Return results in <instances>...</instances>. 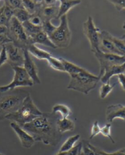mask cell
Instances as JSON below:
<instances>
[{
  "mask_svg": "<svg viewBox=\"0 0 125 155\" xmlns=\"http://www.w3.org/2000/svg\"><path fill=\"white\" fill-rule=\"evenodd\" d=\"M52 113L55 114L59 113L62 116V118H68L71 114V110L69 107L62 104H57L53 106Z\"/></svg>",
  "mask_w": 125,
  "mask_h": 155,
  "instance_id": "603a6c76",
  "label": "cell"
},
{
  "mask_svg": "<svg viewBox=\"0 0 125 155\" xmlns=\"http://www.w3.org/2000/svg\"><path fill=\"white\" fill-rule=\"evenodd\" d=\"M55 155H67V152H58Z\"/></svg>",
  "mask_w": 125,
  "mask_h": 155,
  "instance_id": "ee69618b",
  "label": "cell"
},
{
  "mask_svg": "<svg viewBox=\"0 0 125 155\" xmlns=\"http://www.w3.org/2000/svg\"><path fill=\"white\" fill-rule=\"evenodd\" d=\"M39 15L42 18L43 21L45 20H52L53 18H57L59 12V6L55 5H44L42 2V6L40 10Z\"/></svg>",
  "mask_w": 125,
  "mask_h": 155,
  "instance_id": "e0dca14e",
  "label": "cell"
},
{
  "mask_svg": "<svg viewBox=\"0 0 125 155\" xmlns=\"http://www.w3.org/2000/svg\"><path fill=\"white\" fill-rule=\"evenodd\" d=\"M87 145L90 147L92 150L94 151L95 155H109L108 153L101 150V148H98L96 146L92 145L87 141Z\"/></svg>",
  "mask_w": 125,
  "mask_h": 155,
  "instance_id": "74e56055",
  "label": "cell"
},
{
  "mask_svg": "<svg viewBox=\"0 0 125 155\" xmlns=\"http://www.w3.org/2000/svg\"><path fill=\"white\" fill-rule=\"evenodd\" d=\"M8 28L4 26L1 25L0 26V35H8Z\"/></svg>",
  "mask_w": 125,
  "mask_h": 155,
  "instance_id": "b9f144b4",
  "label": "cell"
},
{
  "mask_svg": "<svg viewBox=\"0 0 125 155\" xmlns=\"http://www.w3.org/2000/svg\"><path fill=\"white\" fill-rule=\"evenodd\" d=\"M111 3L113 4L115 7L119 10L125 9V0L123 1H110Z\"/></svg>",
  "mask_w": 125,
  "mask_h": 155,
  "instance_id": "f35d334b",
  "label": "cell"
},
{
  "mask_svg": "<svg viewBox=\"0 0 125 155\" xmlns=\"http://www.w3.org/2000/svg\"><path fill=\"white\" fill-rule=\"evenodd\" d=\"M32 15H33L30 14L24 8H23L21 9L15 10L14 17L22 24L26 21H28L31 18Z\"/></svg>",
  "mask_w": 125,
  "mask_h": 155,
  "instance_id": "d4e9b609",
  "label": "cell"
},
{
  "mask_svg": "<svg viewBox=\"0 0 125 155\" xmlns=\"http://www.w3.org/2000/svg\"><path fill=\"white\" fill-rule=\"evenodd\" d=\"M10 42H12V41L8 37V36L0 35V47L2 46L3 45H5L7 43H10Z\"/></svg>",
  "mask_w": 125,
  "mask_h": 155,
  "instance_id": "60d3db41",
  "label": "cell"
},
{
  "mask_svg": "<svg viewBox=\"0 0 125 155\" xmlns=\"http://www.w3.org/2000/svg\"><path fill=\"white\" fill-rule=\"evenodd\" d=\"M8 54V63L12 67H23L24 56L23 49L15 46L12 42L5 44Z\"/></svg>",
  "mask_w": 125,
  "mask_h": 155,
  "instance_id": "30bf717a",
  "label": "cell"
},
{
  "mask_svg": "<svg viewBox=\"0 0 125 155\" xmlns=\"http://www.w3.org/2000/svg\"><path fill=\"white\" fill-rule=\"evenodd\" d=\"M2 49L0 51V68L5 64L8 63V54L5 45L1 46Z\"/></svg>",
  "mask_w": 125,
  "mask_h": 155,
  "instance_id": "4dcf8cb0",
  "label": "cell"
},
{
  "mask_svg": "<svg viewBox=\"0 0 125 155\" xmlns=\"http://www.w3.org/2000/svg\"><path fill=\"white\" fill-rule=\"evenodd\" d=\"M42 112L34 102L30 94L24 98L21 107L14 113L5 117V119L14 122L21 127L38 117L41 116Z\"/></svg>",
  "mask_w": 125,
  "mask_h": 155,
  "instance_id": "7a4b0ae2",
  "label": "cell"
},
{
  "mask_svg": "<svg viewBox=\"0 0 125 155\" xmlns=\"http://www.w3.org/2000/svg\"><path fill=\"white\" fill-rule=\"evenodd\" d=\"M60 23L50 38L57 48H66L69 46L72 33L69 28L67 15H64L59 18Z\"/></svg>",
  "mask_w": 125,
  "mask_h": 155,
  "instance_id": "5b68a950",
  "label": "cell"
},
{
  "mask_svg": "<svg viewBox=\"0 0 125 155\" xmlns=\"http://www.w3.org/2000/svg\"><path fill=\"white\" fill-rule=\"evenodd\" d=\"M24 27V31L28 37H31L38 34V32L43 31L42 26H36L32 24L31 23L28 21H26L22 24Z\"/></svg>",
  "mask_w": 125,
  "mask_h": 155,
  "instance_id": "cb8c5ba5",
  "label": "cell"
},
{
  "mask_svg": "<svg viewBox=\"0 0 125 155\" xmlns=\"http://www.w3.org/2000/svg\"><path fill=\"white\" fill-rule=\"evenodd\" d=\"M80 134H77L70 136L63 142L59 148V152H68L73 147L77 141L80 140Z\"/></svg>",
  "mask_w": 125,
  "mask_h": 155,
  "instance_id": "7402d4cb",
  "label": "cell"
},
{
  "mask_svg": "<svg viewBox=\"0 0 125 155\" xmlns=\"http://www.w3.org/2000/svg\"><path fill=\"white\" fill-rule=\"evenodd\" d=\"M111 127H112V126L110 123L106 124L104 126L101 128V133L100 134L104 137H107L108 139H110L111 142L112 143L115 144V141L111 136Z\"/></svg>",
  "mask_w": 125,
  "mask_h": 155,
  "instance_id": "f1b7e54d",
  "label": "cell"
},
{
  "mask_svg": "<svg viewBox=\"0 0 125 155\" xmlns=\"http://www.w3.org/2000/svg\"><path fill=\"white\" fill-rule=\"evenodd\" d=\"M80 155H95L94 151L87 145V141H82V147Z\"/></svg>",
  "mask_w": 125,
  "mask_h": 155,
  "instance_id": "1f68e13d",
  "label": "cell"
},
{
  "mask_svg": "<svg viewBox=\"0 0 125 155\" xmlns=\"http://www.w3.org/2000/svg\"><path fill=\"white\" fill-rule=\"evenodd\" d=\"M59 59L61 60L63 65L65 72L69 74V76L74 74H78L80 72L83 71L85 70L84 68H82L80 66H78L75 64L72 63L63 58H60Z\"/></svg>",
  "mask_w": 125,
  "mask_h": 155,
  "instance_id": "44dd1931",
  "label": "cell"
},
{
  "mask_svg": "<svg viewBox=\"0 0 125 155\" xmlns=\"http://www.w3.org/2000/svg\"><path fill=\"white\" fill-rule=\"evenodd\" d=\"M83 31L89 41L91 51L95 53L99 50L102 31L95 24L94 20L90 16L83 24Z\"/></svg>",
  "mask_w": 125,
  "mask_h": 155,
  "instance_id": "ba28073f",
  "label": "cell"
},
{
  "mask_svg": "<svg viewBox=\"0 0 125 155\" xmlns=\"http://www.w3.org/2000/svg\"><path fill=\"white\" fill-rule=\"evenodd\" d=\"M29 21L33 24L36 26H42V23H43V20L41 18V16L39 15V14H36L33 15L31 18L29 20Z\"/></svg>",
  "mask_w": 125,
  "mask_h": 155,
  "instance_id": "e575fe53",
  "label": "cell"
},
{
  "mask_svg": "<svg viewBox=\"0 0 125 155\" xmlns=\"http://www.w3.org/2000/svg\"><path fill=\"white\" fill-rule=\"evenodd\" d=\"M12 69L14 71L13 80L8 84L0 86L1 93L13 91L18 87H31L34 85L23 67H14Z\"/></svg>",
  "mask_w": 125,
  "mask_h": 155,
  "instance_id": "52a82bcc",
  "label": "cell"
},
{
  "mask_svg": "<svg viewBox=\"0 0 125 155\" xmlns=\"http://www.w3.org/2000/svg\"><path fill=\"white\" fill-rule=\"evenodd\" d=\"M101 133V127H100L98 122L97 120H95L92 124V126L91 127L90 139L92 140L97 135Z\"/></svg>",
  "mask_w": 125,
  "mask_h": 155,
  "instance_id": "f546056e",
  "label": "cell"
},
{
  "mask_svg": "<svg viewBox=\"0 0 125 155\" xmlns=\"http://www.w3.org/2000/svg\"><path fill=\"white\" fill-rule=\"evenodd\" d=\"M99 49L103 53L116 54L119 55H123L116 48L114 44L108 39V38L106 34L105 31H101V41H100V44L99 46Z\"/></svg>",
  "mask_w": 125,
  "mask_h": 155,
  "instance_id": "5bb4252c",
  "label": "cell"
},
{
  "mask_svg": "<svg viewBox=\"0 0 125 155\" xmlns=\"http://www.w3.org/2000/svg\"><path fill=\"white\" fill-rule=\"evenodd\" d=\"M56 124L58 130L62 134L69 131H72L75 128V123L68 118H59L57 120Z\"/></svg>",
  "mask_w": 125,
  "mask_h": 155,
  "instance_id": "ffe728a7",
  "label": "cell"
},
{
  "mask_svg": "<svg viewBox=\"0 0 125 155\" xmlns=\"http://www.w3.org/2000/svg\"><path fill=\"white\" fill-rule=\"evenodd\" d=\"M42 27L43 31L45 32L50 37L52 33L55 31L57 26L52 24L51 20H45L43 21Z\"/></svg>",
  "mask_w": 125,
  "mask_h": 155,
  "instance_id": "83f0119b",
  "label": "cell"
},
{
  "mask_svg": "<svg viewBox=\"0 0 125 155\" xmlns=\"http://www.w3.org/2000/svg\"><path fill=\"white\" fill-rule=\"evenodd\" d=\"M31 55L35 57L39 60H47L49 57L51 56L50 52L46 51L45 50L40 49L35 44H31L26 48Z\"/></svg>",
  "mask_w": 125,
  "mask_h": 155,
  "instance_id": "d6986e66",
  "label": "cell"
},
{
  "mask_svg": "<svg viewBox=\"0 0 125 155\" xmlns=\"http://www.w3.org/2000/svg\"><path fill=\"white\" fill-rule=\"evenodd\" d=\"M0 155H5L3 154V153H0Z\"/></svg>",
  "mask_w": 125,
  "mask_h": 155,
  "instance_id": "f6af8a7d",
  "label": "cell"
},
{
  "mask_svg": "<svg viewBox=\"0 0 125 155\" xmlns=\"http://www.w3.org/2000/svg\"><path fill=\"white\" fill-rule=\"evenodd\" d=\"M70 81L67 89L87 95L96 87L100 81V77L92 74L87 70L70 75Z\"/></svg>",
  "mask_w": 125,
  "mask_h": 155,
  "instance_id": "277c9868",
  "label": "cell"
},
{
  "mask_svg": "<svg viewBox=\"0 0 125 155\" xmlns=\"http://www.w3.org/2000/svg\"><path fill=\"white\" fill-rule=\"evenodd\" d=\"M8 30L7 36L15 46L24 49L31 45L29 37L24 31L22 24L14 17L10 21Z\"/></svg>",
  "mask_w": 125,
  "mask_h": 155,
  "instance_id": "8992f818",
  "label": "cell"
},
{
  "mask_svg": "<svg viewBox=\"0 0 125 155\" xmlns=\"http://www.w3.org/2000/svg\"><path fill=\"white\" fill-rule=\"evenodd\" d=\"M10 127L17 135L21 142L22 146L25 148H30L35 145L36 142L34 137L26 130L14 122H11Z\"/></svg>",
  "mask_w": 125,
  "mask_h": 155,
  "instance_id": "7c38bea8",
  "label": "cell"
},
{
  "mask_svg": "<svg viewBox=\"0 0 125 155\" xmlns=\"http://www.w3.org/2000/svg\"><path fill=\"white\" fill-rule=\"evenodd\" d=\"M59 6V12L57 18L59 19L63 16L66 15L70 10L81 3V1L60 0Z\"/></svg>",
  "mask_w": 125,
  "mask_h": 155,
  "instance_id": "ac0fdd59",
  "label": "cell"
},
{
  "mask_svg": "<svg viewBox=\"0 0 125 155\" xmlns=\"http://www.w3.org/2000/svg\"><path fill=\"white\" fill-rule=\"evenodd\" d=\"M115 87V84H111L110 82L103 83L100 88L99 95L102 99L106 98L109 95Z\"/></svg>",
  "mask_w": 125,
  "mask_h": 155,
  "instance_id": "4316f807",
  "label": "cell"
},
{
  "mask_svg": "<svg viewBox=\"0 0 125 155\" xmlns=\"http://www.w3.org/2000/svg\"><path fill=\"white\" fill-rule=\"evenodd\" d=\"M106 118L109 123H112L117 118L125 120V106L117 104L108 106L106 112Z\"/></svg>",
  "mask_w": 125,
  "mask_h": 155,
  "instance_id": "4fadbf2b",
  "label": "cell"
},
{
  "mask_svg": "<svg viewBox=\"0 0 125 155\" xmlns=\"http://www.w3.org/2000/svg\"><path fill=\"white\" fill-rule=\"evenodd\" d=\"M29 94L24 90L18 89L0 92V120L5 119L7 115L15 112Z\"/></svg>",
  "mask_w": 125,
  "mask_h": 155,
  "instance_id": "3957f363",
  "label": "cell"
},
{
  "mask_svg": "<svg viewBox=\"0 0 125 155\" xmlns=\"http://www.w3.org/2000/svg\"><path fill=\"white\" fill-rule=\"evenodd\" d=\"M4 5L0 7V26L4 25L8 28L10 21L4 14Z\"/></svg>",
  "mask_w": 125,
  "mask_h": 155,
  "instance_id": "d590c367",
  "label": "cell"
},
{
  "mask_svg": "<svg viewBox=\"0 0 125 155\" xmlns=\"http://www.w3.org/2000/svg\"><path fill=\"white\" fill-rule=\"evenodd\" d=\"M94 54L100 64V69L98 76L100 78L106 69L114 65H121L125 63V56L124 55L103 53L100 50Z\"/></svg>",
  "mask_w": 125,
  "mask_h": 155,
  "instance_id": "9c48e42d",
  "label": "cell"
},
{
  "mask_svg": "<svg viewBox=\"0 0 125 155\" xmlns=\"http://www.w3.org/2000/svg\"><path fill=\"white\" fill-rule=\"evenodd\" d=\"M81 147L82 142H81L77 145H75L70 150L67 152V155H80Z\"/></svg>",
  "mask_w": 125,
  "mask_h": 155,
  "instance_id": "8d00e7d4",
  "label": "cell"
},
{
  "mask_svg": "<svg viewBox=\"0 0 125 155\" xmlns=\"http://www.w3.org/2000/svg\"><path fill=\"white\" fill-rule=\"evenodd\" d=\"M50 67L55 71H59L61 72H65L63 65L60 60V59L52 57V55L49 57L46 60Z\"/></svg>",
  "mask_w": 125,
  "mask_h": 155,
  "instance_id": "484cf974",
  "label": "cell"
},
{
  "mask_svg": "<svg viewBox=\"0 0 125 155\" xmlns=\"http://www.w3.org/2000/svg\"><path fill=\"white\" fill-rule=\"evenodd\" d=\"M5 2L8 4L14 10L21 9L24 8L22 0H7L5 1Z\"/></svg>",
  "mask_w": 125,
  "mask_h": 155,
  "instance_id": "836d02e7",
  "label": "cell"
},
{
  "mask_svg": "<svg viewBox=\"0 0 125 155\" xmlns=\"http://www.w3.org/2000/svg\"><path fill=\"white\" fill-rule=\"evenodd\" d=\"M109 155H125V147L121 148L113 153H108Z\"/></svg>",
  "mask_w": 125,
  "mask_h": 155,
  "instance_id": "7bdbcfd3",
  "label": "cell"
},
{
  "mask_svg": "<svg viewBox=\"0 0 125 155\" xmlns=\"http://www.w3.org/2000/svg\"><path fill=\"white\" fill-rule=\"evenodd\" d=\"M4 14L7 19L10 21L11 18L14 17V10L12 7L10 6L8 4L5 2L4 5Z\"/></svg>",
  "mask_w": 125,
  "mask_h": 155,
  "instance_id": "d6a6232c",
  "label": "cell"
},
{
  "mask_svg": "<svg viewBox=\"0 0 125 155\" xmlns=\"http://www.w3.org/2000/svg\"><path fill=\"white\" fill-rule=\"evenodd\" d=\"M125 73V63L121 65H114L112 67L108 68L104 71V73L102 75L100 81L102 83H106L110 82L111 78L115 75L117 76L118 75Z\"/></svg>",
  "mask_w": 125,
  "mask_h": 155,
  "instance_id": "9a60e30c",
  "label": "cell"
},
{
  "mask_svg": "<svg viewBox=\"0 0 125 155\" xmlns=\"http://www.w3.org/2000/svg\"><path fill=\"white\" fill-rule=\"evenodd\" d=\"M29 39L30 44H40L52 49L57 48L52 42L49 36L43 31L38 32L35 35L29 37Z\"/></svg>",
  "mask_w": 125,
  "mask_h": 155,
  "instance_id": "2e32d148",
  "label": "cell"
},
{
  "mask_svg": "<svg viewBox=\"0 0 125 155\" xmlns=\"http://www.w3.org/2000/svg\"><path fill=\"white\" fill-rule=\"evenodd\" d=\"M59 118L52 113H43L31 122L22 126L36 142L54 147L59 143L62 134L58 130L56 122Z\"/></svg>",
  "mask_w": 125,
  "mask_h": 155,
  "instance_id": "6da1fadb",
  "label": "cell"
},
{
  "mask_svg": "<svg viewBox=\"0 0 125 155\" xmlns=\"http://www.w3.org/2000/svg\"><path fill=\"white\" fill-rule=\"evenodd\" d=\"M24 63L23 67L27 73L28 75L31 78L34 84H40L41 83L40 79L38 77V69L32 58L31 55L28 51L27 49H24Z\"/></svg>",
  "mask_w": 125,
  "mask_h": 155,
  "instance_id": "8fae6325",
  "label": "cell"
},
{
  "mask_svg": "<svg viewBox=\"0 0 125 155\" xmlns=\"http://www.w3.org/2000/svg\"><path fill=\"white\" fill-rule=\"evenodd\" d=\"M117 77L118 82L121 86L122 89L125 92V73L119 74Z\"/></svg>",
  "mask_w": 125,
  "mask_h": 155,
  "instance_id": "ab89813d",
  "label": "cell"
}]
</instances>
